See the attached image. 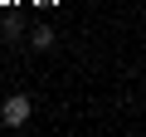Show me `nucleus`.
Masks as SVG:
<instances>
[{"label":"nucleus","mask_w":146,"mask_h":137,"mask_svg":"<svg viewBox=\"0 0 146 137\" xmlns=\"http://www.w3.org/2000/svg\"><path fill=\"white\" fill-rule=\"evenodd\" d=\"M0 122H5V127H25L29 122V98H5V103H0Z\"/></svg>","instance_id":"f257e3e1"},{"label":"nucleus","mask_w":146,"mask_h":137,"mask_svg":"<svg viewBox=\"0 0 146 137\" xmlns=\"http://www.w3.org/2000/svg\"><path fill=\"white\" fill-rule=\"evenodd\" d=\"M49 44H54V30L39 25V30H34V49H49Z\"/></svg>","instance_id":"f03ea898"}]
</instances>
